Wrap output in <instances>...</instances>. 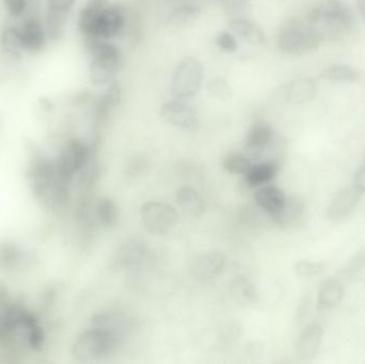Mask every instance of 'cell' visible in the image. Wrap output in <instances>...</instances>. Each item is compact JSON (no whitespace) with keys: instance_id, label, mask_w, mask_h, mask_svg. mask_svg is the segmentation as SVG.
<instances>
[{"instance_id":"21","label":"cell","mask_w":365,"mask_h":364,"mask_svg":"<svg viewBox=\"0 0 365 364\" xmlns=\"http://www.w3.org/2000/svg\"><path fill=\"white\" fill-rule=\"evenodd\" d=\"M230 295L237 305L252 306L259 301V294L253 282L249 278L240 275L233 278L230 284Z\"/></svg>"},{"instance_id":"17","label":"cell","mask_w":365,"mask_h":364,"mask_svg":"<svg viewBox=\"0 0 365 364\" xmlns=\"http://www.w3.org/2000/svg\"><path fill=\"white\" fill-rule=\"evenodd\" d=\"M225 264V254L219 251L206 252L195 261L192 267L193 275L199 281H210L218 277Z\"/></svg>"},{"instance_id":"38","label":"cell","mask_w":365,"mask_h":364,"mask_svg":"<svg viewBox=\"0 0 365 364\" xmlns=\"http://www.w3.org/2000/svg\"><path fill=\"white\" fill-rule=\"evenodd\" d=\"M16 62L13 58L0 53V85H4L11 78Z\"/></svg>"},{"instance_id":"39","label":"cell","mask_w":365,"mask_h":364,"mask_svg":"<svg viewBox=\"0 0 365 364\" xmlns=\"http://www.w3.org/2000/svg\"><path fill=\"white\" fill-rule=\"evenodd\" d=\"M313 298L311 294L304 295L300 301L299 305H298L297 309V322L299 324L304 323V321L308 318L309 314H310L311 310H312Z\"/></svg>"},{"instance_id":"31","label":"cell","mask_w":365,"mask_h":364,"mask_svg":"<svg viewBox=\"0 0 365 364\" xmlns=\"http://www.w3.org/2000/svg\"><path fill=\"white\" fill-rule=\"evenodd\" d=\"M365 269V247L356 252L349 261L341 266L338 277L343 281L357 279Z\"/></svg>"},{"instance_id":"16","label":"cell","mask_w":365,"mask_h":364,"mask_svg":"<svg viewBox=\"0 0 365 364\" xmlns=\"http://www.w3.org/2000/svg\"><path fill=\"white\" fill-rule=\"evenodd\" d=\"M287 197L285 192L278 186H259L255 194V201L257 207L265 212L270 218L279 213L284 207Z\"/></svg>"},{"instance_id":"15","label":"cell","mask_w":365,"mask_h":364,"mask_svg":"<svg viewBox=\"0 0 365 364\" xmlns=\"http://www.w3.org/2000/svg\"><path fill=\"white\" fill-rule=\"evenodd\" d=\"M19 29L26 51L38 53L44 48L48 38L45 26L38 17H28Z\"/></svg>"},{"instance_id":"30","label":"cell","mask_w":365,"mask_h":364,"mask_svg":"<svg viewBox=\"0 0 365 364\" xmlns=\"http://www.w3.org/2000/svg\"><path fill=\"white\" fill-rule=\"evenodd\" d=\"M68 15L70 14H68V13L58 12V11L47 9L44 26L45 29H46L47 38L49 40L56 42L63 36Z\"/></svg>"},{"instance_id":"26","label":"cell","mask_w":365,"mask_h":364,"mask_svg":"<svg viewBox=\"0 0 365 364\" xmlns=\"http://www.w3.org/2000/svg\"><path fill=\"white\" fill-rule=\"evenodd\" d=\"M279 166L276 162H262L251 165L246 175V181L252 187L266 185L278 175Z\"/></svg>"},{"instance_id":"20","label":"cell","mask_w":365,"mask_h":364,"mask_svg":"<svg viewBox=\"0 0 365 364\" xmlns=\"http://www.w3.org/2000/svg\"><path fill=\"white\" fill-rule=\"evenodd\" d=\"M29 262V256L26 250L14 241L0 243V269L4 271H15L23 269Z\"/></svg>"},{"instance_id":"33","label":"cell","mask_w":365,"mask_h":364,"mask_svg":"<svg viewBox=\"0 0 365 364\" xmlns=\"http://www.w3.org/2000/svg\"><path fill=\"white\" fill-rule=\"evenodd\" d=\"M225 171L235 175H246L251 167L248 157L240 153L227 154L222 162Z\"/></svg>"},{"instance_id":"28","label":"cell","mask_w":365,"mask_h":364,"mask_svg":"<svg viewBox=\"0 0 365 364\" xmlns=\"http://www.w3.org/2000/svg\"><path fill=\"white\" fill-rule=\"evenodd\" d=\"M109 6V0H88L79 11L78 28L83 36H87L101 13Z\"/></svg>"},{"instance_id":"27","label":"cell","mask_w":365,"mask_h":364,"mask_svg":"<svg viewBox=\"0 0 365 364\" xmlns=\"http://www.w3.org/2000/svg\"><path fill=\"white\" fill-rule=\"evenodd\" d=\"M178 204L189 215L199 217L205 211V203L197 190L189 186H182L175 194Z\"/></svg>"},{"instance_id":"13","label":"cell","mask_w":365,"mask_h":364,"mask_svg":"<svg viewBox=\"0 0 365 364\" xmlns=\"http://www.w3.org/2000/svg\"><path fill=\"white\" fill-rule=\"evenodd\" d=\"M324 333L325 331L321 323L312 322L307 325L296 341V355L304 361L314 359L321 348Z\"/></svg>"},{"instance_id":"25","label":"cell","mask_w":365,"mask_h":364,"mask_svg":"<svg viewBox=\"0 0 365 364\" xmlns=\"http://www.w3.org/2000/svg\"><path fill=\"white\" fill-rule=\"evenodd\" d=\"M274 139V130L265 122H257L249 130L246 138L247 149L261 152L265 150Z\"/></svg>"},{"instance_id":"46","label":"cell","mask_w":365,"mask_h":364,"mask_svg":"<svg viewBox=\"0 0 365 364\" xmlns=\"http://www.w3.org/2000/svg\"><path fill=\"white\" fill-rule=\"evenodd\" d=\"M364 162H365V160H364Z\"/></svg>"},{"instance_id":"19","label":"cell","mask_w":365,"mask_h":364,"mask_svg":"<svg viewBox=\"0 0 365 364\" xmlns=\"http://www.w3.org/2000/svg\"><path fill=\"white\" fill-rule=\"evenodd\" d=\"M306 214V205L298 197L287 198L283 209L272 217V222L281 229H289L297 226Z\"/></svg>"},{"instance_id":"23","label":"cell","mask_w":365,"mask_h":364,"mask_svg":"<svg viewBox=\"0 0 365 364\" xmlns=\"http://www.w3.org/2000/svg\"><path fill=\"white\" fill-rule=\"evenodd\" d=\"M319 77L330 83H356L361 78V74L349 64L336 63L324 68Z\"/></svg>"},{"instance_id":"11","label":"cell","mask_w":365,"mask_h":364,"mask_svg":"<svg viewBox=\"0 0 365 364\" xmlns=\"http://www.w3.org/2000/svg\"><path fill=\"white\" fill-rule=\"evenodd\" d=\"M362 192L355 186L341 189L326 209V217L332 222H340L353 214L362 199Z\"/></svg>"},{"instance_id":"29","label":"cell","mask_w":365,"mask_h":364,"mask_svg":"<svg viewBox=\"0 0 365 364\" xmlns=\"http://www.w3.org/2000/svg\"><path fill=\"white\" fill-rule=\"evenodd\" d=\"M96 219L105 228H115L119 220V209L117 203L108 197L98 199L96 204Z\"/></svg>"},{"instance_id":"36","label":"cell","mask_w":365,"mask_h":364,"mask_svg":"<svg viewBox=\"0 0 365 364\" xmlns=\"http://www.w3.org/2000/svg\"><path fill=\"white\" fill-rule=\"evenodd\" d=\"M216 44L219 48L227 53H235L238 49V43L232 32L222 31L217 36Z\"/></svg>"},{"instance_id":"9","label":"cell","mask_w":365,"mask_h":364,"mask_svg":"<svg viewBox=\"0 0 365 364\" xmlns=\"http://www.w3.org/2000/svg\"><path fill=\"white\" fill-rule=\"evenodd\" d=\"M126 19H128V14L123 6L109 4L94 21L85 38L92 36V38H102V40H110L123 31Z\"/></svg>"},{"instance_id":"1","label":"cell","mask_w":365,"mask_h":364,"mask_svg":"<svg viewBox=\"0 0 365 364\" xmlns=\"http://www.w3.org/2000/svg\"><path fill=\"white\" fill-rule=\"evenodd\" d=\"M26 179L34 200L45 211L60 213L70 201V185L58 172L55 160L45 155L34 143L29 145Z\"/></svg>"},{"instance_id":"40","label":"cell","mask_w":365,"mask_h":364,"mask_svg":"<svg viewBox=\"0 0 365 364\" xmlns=\"http://www.w3.org/2000/svg\"><path fill=\"white\" fill-rule=\"evenodd\" d=\"M6 12L12 17H19L27 9V0H4Z\"/></svg>"},{"instance_id":"4","label":"cell","mask_w":365,"mask_h":364,"mask_svg":"<svg viewBox=\"0 0 365 364\" xmlns=\"http://www.w3.org/2000/svg\"><path fill=\"white\" fill-rule=\"evenodd\" d=\"M324 38L323 32L306 19H291L279 31L277 45L282 53L304 55L317 51Z\"/></svg>"},{"instance_id":"22","label":"cell","mask_w":365,"mask_h":364,"mask_svg":"<svg viewBox=\"0 0 365 364\" xmlns=\"http://www.w3.org/2000/svg\"><path fill=\"white\" fill-rule=\"evenodd\" d=\"M24 51L25 48L19 28L13 26L4 27L0 33V53L19 61L23 57Z\"/></svg>"},{"instance_id":"3","label":"cell","mask_w":365,"mask_h":364,"mask_svg":"<svg viewBox=\"0 0 365 364\" xmlns=\"http://www.w3.org/2000/svg\"><path fill=\"white\" fill-rule=\"evenodd\" d=\"M86 47L92 56L89 78L92 85H105L115 80L122 66L121 51L115 45L98 38H86Z\"/></svg>"},{"instance_id":"42","label":"cell","mask_w":365,"mask_h":364,"mask_svg":"<svg viewBox=\"0 0 365 364\" xmlns=\"http://www.w3.org/2000/svg\"><path fill=\"white\" fill-rule=\"evenodd\" d=\"M221 2H222L223 9L227 13L235 14V13H240L245 10L249 0H221Z\"/></svg>"},{"instance_id":"2","label":"cell","mask_w":365,"mask_h":364,"mask_svg":"<svg viewBox=\"0 0 365 364\" xmlns=\"http://www.w3.org/2000/svg\"><path fill=\"white\" fill-rule=\"evenodd\" d=\"M121 333L107 327L92 326L83 331L72 345V356L81 363L98 360L115 353Z\"/></svg>"},{"instance_id":"41","label":"cell","mask_w":365,"mask_h":364,"mask_svg":"<svg viewBox=\"0 0 365 364\" xmlns=\"http://www.w3.org/2000/svg\"><path fill=\"white\" fill-rule=\"evenodd\" d=\"M75 4L76 0H47V9L70 14Z\"/></svg>"},{"instance_id":"18","label":"cell","mask_w":365,"mask_h":364,"mask_svg":"<svg viewBox=\"0 0 365 364\" xmlns=\"http://www.w3.org/2000/svg\"><path fill=\"white\" fill-rule=\"evenodd\" d=\"M317 94V83L310 77H299L293 79L285 89L287 103L294 106L308 104L312 102Z\"/></svg>"},{"instance_id":"24","label":"cell","mask_w":365,"mask_h":364,"mask_svg":"<svg viewBox=\"0 0 365 364\" xmlns=\"http://www.w3.org/2000/svg\"><path fill=\"white\" fill-rule=\"evenodd\" d=\"M229 27L234 34L244 38L250 44L261 45L265 42V34L263 30L249 19H242V17L233 19L230 21Z\"/></svg>"},{"instance_id":"5","label":"cell","mask_w":365,"mask_h":364,"mask_svg":"<svg viewBox=\"0 0 365 364\" xmlns=\"http://www.w3.org/2000/svg\"><path fill=\"white\" fill-rule=\"evenodd\" d=\"M304 19L319 28L323 34L325 31L331 33L351 31L355 24L351 9L342 0H322L317 2L307 11Z\"/></svg>"},{"instance_id":"43","label":"cell","mask_w":365,"mask_h":364,"mask_svg":"<svg viewBox=\"0 0 365 364\" xmlns=\"http://www.w3.org/2000/svg\"><path fill=\"white\" fill-rule=\"evenodd\" d=\"M354 186L362 194H365V162L357 171L354 177Z\"/></svg>"},{"instance_id":"14","label":"cell","mask_w":365,"mask_h":364,"mask_svg":"<svg viewBox=\"0 0 365 364\" xmlns=\"http://www.w3.org/2000/svg\"><path fill=\"white\" fill-rule=\"evenodd\" d=\"M345 296V284L343 280L336 277H330L324 280L317 291V311L325 312L334 309L342 303Z\"/></svg>"},{"instance_id":"45","label":"cell","mask_w":365,"mask_h":364,"mask_svg":"<svg viewBox=\"0 0 365 364\" xmlns=\"http://www.w3.org/2000/svg\"><path fill=\"white\" fill-rule=\"evenodd\" d=\"M356 4H357V10L360 17L365 25V0H356Z\"/></svg>"},{"instance_id":"10","label":"cell","mask_w":365,"mask_h":364,"mask_svg":"<svg viewBox=\"0 0 365 364\" xmlns=\"http://www.w3.org/2000/svg\"><path fill=\"white\" fill-rule=\"evenodd\" d=\"M160 117L165 122L189 132H197L200 130L199 113L197 109L185 100H168L160 108Z\"/></svg>"},{"instance_id":"6","label":"cell","mask_w":365,"mask_h":364,"mask_svg":"<svg viewBox=\"0 0 365 364\" xmlns=\"http://www.w3.org/2000/svg\"><path fill=\"white\" fill-rule=\"evenodd\" d=\"M92 149L86 141L79 138L68 139L55 158L56 167L60 177L71 184L77 175L91 162Z\"/></svg>"},{"instance_id":"44","label":"cell","mask_w":365,"mask_h":364,"mask_svg":"<svg viewBox=\"0 0 365 364\" xmlns=\"http://www.w3.org/2000/svg\"><path fill=\"white\" fill-rule=\"evenodd\" d=\"M90 100H91V93L87 90H83V91L75 94L73 98V104L76 106H83V105H87Z\"/></svg>"},{"instance_id":"35","label":"cell","mask_w":365,"mask_h":364,"mask_svg":"<svg viewBox=\"0 0 365 364\" xmlns=\"http://www.w3.org/2000/svg\"><path fill=\"white\" fill-rule=\"evenodd\" d=\"M208 93L216 100H227L232 96V89L225 77L217 76L208 80Z\"/></svg>"},{"instance_id":"7","label":"cell","mask_w":365,"mask_h":364,"mask_svg":"<svg viewBox=\"0 0 365 364\" xmlns=\"http://www.w3.org/2000/svg\"><path fill=\"white\" fill-rule=\"evenodd\" d=\"M204 78L202 62L195 57L185 58L173 73L171 94L177 100H188L195 98Z\"/></svg>"},{"instance_id":"32","label":"cell","mask_w":365,"mask_h":364,"mask_svg":"<svg viewBox=\"0 0 365 364\" xmlns=\"http://www.w3.org/2000/svg\"><path fill=\"white\" fill-rule=\"evenodd\" d=\"M325 269L326 263L323 261L309 260V259L297 261L294 264V273L302 279L317 277L324 273Z\"/></svg>"},{"instance_id":"37","label":"cell","mask_w":365,"mask_h":364,"mask_svg":"<svg viewBox=\"0 0 365 364\" xmlns=\"http://www.w3.org/2000/svg\"><path fill=\"white\" fill-rule=\"evenodd\" d=\"M103 96H104L105 100H106V102L108 103L111 108H115L121 102L122 98V88L119 81H111Z\"/></svg>"},{"instance_id":"34","label":"cell","mask_w":365,"mask_h":364,"mask_svg":"<svg viewBox=\"0 0 365 364\" xmlns=\"http://www.w3.org/2000/svg\"><path fill=\"white\" fill-rule=\"evenodd\" d=\"M200 8L195 4H182L171 12L168 17V24L171 25H184L200 14Z\"/></svg>"},{"instance_id":"8","label":"cell","mask_w":365,"mask_h":364,"mask_svg":"<svg viewBox=\"0 0 365 364\" xmlns=\"http://www.w3.org/2000/svg\"><path fill=\"white\" fill-rule=\"evenodd\" d=\"M141 220L145 230L152 235L167 234L179 222L175 207L163 201H149L140 209Z\"/></svg>"},{"instance_id":"12","label":"cell","mask_w":365,"mask_h":364,"mask_svg":"<svg viewBox=\"0 0 365 364\" xmlns=\"http://www.w3.org/2000/svg\"><path fill=\"white\" fill-rule=\"evenodd\" d=\"M147 246L139 239L124 241L113 254L111 265L115 269H130L140 266L147 256Z\"/></svg>"}]
</instances>
